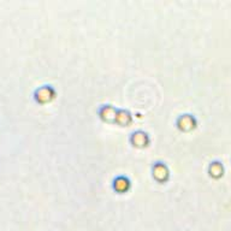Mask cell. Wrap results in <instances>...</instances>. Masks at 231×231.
Segmentation results:
<instances>
[{"label":"cell","mask_w":231,"mask_h":231,"mask_svg":"<svg viewBox=\"0 0 231 231\" xmlns=\"http://www.w3.org/2000/svg\"><path fill=\"white\" fill-rule=\"evenodd\" d=\"M150 173L158 183H165L170 178V167L163 160H157L150 166Z\"/></svg>","instance_id":"cell-1"},{"label":"cell","mask_w":231,"mask_h":231,"mask_svg":"<svg viewBox=\"0 0 231 231\" xmlns=\"http://www.w3.org/2000/svg\"><path fill=\"white\" fill-rule=\"evenodd\" d=\"M176 128L182 132H190L198 127V119L191 113H182L176 118Z\"/></svg>","instance_id":"cell-2"},{"label":"cell","mask_w":231,"mask_h":231,"mask_svg":"<svg viewBox=\"0 0 231 231\" xmlns=\"http://www.w3.org/2000/svg\"><path fill=\"white\" fill-rule=\"evenodd\" d=\"M129 142L132 147L136 148H145L150 143V136L147 131L137 129L131 131L129 134Z\"/></svg>","instance_id":"cell-3"},{"label":"cell","mask_w":231,"mask_h":231,"mask_svg":"<svg viewBox=\"0 0 231 231\" xmlns=\"http://www.w3.org/2000/svg\"><path fill=\"white\" fill-rule=\"evenodd\" d=\"M56 94H57L56 89L51 84H45V86L39 87L34 92V99L39 104H47L54 99Z\"/></svg>","instance_id":"cell-4"},{"label":"cell","mask_w":231,"mask_h":231,"mask_svg":"<svg viewBox=\"0 0 231 231\" xmlns=\"http://www.w3.org/2000/svg\"><path fill=\"white\" fill-rule=\"evenodd\" d=\"M111 188L113 191L118 194L127 193L131 188V180L125 175H118L113 177V180L111 182Z\"/></svg>","instance_id":"cell-5"},{"label":"cell","mask_w":231,"mask_h":231,"mask_svg":"<svg viewBox=\"0 0 231 231\" xmlns=\"http://www.w3.org/2000/svg\"><path fill=\"white\" fill-rule=\"evenodd\" d=\"M97 116L99 118L105 123H112L114 124L116 113H117V107L111 104H104L97 107Z\"/></svg>","instance_id":"cell-6"},{"label":"cell","mask_w":231,"mask_h":231,"mask_svg":"<svg viewBox=\"0 0 231 231\" xmlns=\"http://www.w3.org/2000/svg\"><path fill=\"white\" fill-rule=\"evenodd\" d=\"M132 122V113L128 109L117 107V113H116L114 124L120 127H128Z\"/></svg>","instance_id":"cell-7"},{"label":"cell","mask_w":231,"mask_h":231,"mask_svg":"<svg viewBox=\"0 0 231 231\" xmlns=\"http://www.w3.org/2000/svg\"><path fill=\"white\" fill-rule=\"evenodd\" d=\"M207 172L209 175V177L212 178H220V177L224 176V165L221 161L219 160H213L208 164V167H207Z\"/></svg>","instance_id":"cell-8"}]
</instances>
